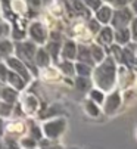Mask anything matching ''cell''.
I'll return each mask as SVG.
<instances>
[{
  "instance_id": "34",
  "label": "cell",
  "mask_w": 137,
  "mask_h": 149,
  "mask_svg": "<svg viewBox=\"0 0 137 149\" xmlns=\"http://www.w3.org/2000/svg\"><path fill=\"white\" fill-rule=\"evenodd\" d=\"M100 28H102V27H100V24L97 22L96 19H90V22H88V31H90V33H96V34H97V33L100 31Z\"/></svg>"
},
{
  "instance_id": "19",
  "label": "cell",
  "mask_w": 137,
  "mask_h": 149,
  "mask_svg": "<svg viewBox=\"0 0 137 149\" xmlns=\"http://www.w3.org/2000/svg\"><path fill=\"white\" fill-rule=\"evenodd\" d=\"M12 53H13V45L8 38H2L0 40V58L8 59L12 56Z\"/></svg>"
},
{
  "instance_id": "3",
  "label": "cell",
  "mask_w": 137,
  "mask_h": 149,
  "mask_svg": "<svg viewBox=\"0 0 137 149\" xmlns=\"http://www.w3.org/2000/svg\"><path fill=\"white\" fill-rule=\"evenodd\" d=\"M16 47V55H18V59H21L22 62L28 67V70L31 68L33 70V74L37 75V70L34 67V63H31L35 58V53H37V47L33 41H19V43L15 46Z\"/></svg>"
},
{
  "instance_id": "18",
  "label": "cell",
  "mask_w": 137,
  "mask_h": 149,
  "mask_svg": "<svg viewBox=\"0 0 137 149\" xmlns=\"http://www.w3.org/2000/svg\"><path fill=\"white\" fill-rule=\"evenodd\" d=\"M49 62H50V55L49 52L46 50V49H37V53H35V58H34V63L37 67H43L46 68L49 65Z\"/></svg>"
},
{
  "instance_id": "4",
  "label": "cell",
  "mask_w": 137,
  "mask_h": 149,
  "mask_svg": "<svg viewBox=\"0 0 137 149\" xmlns=\"http://www.w3.org/2000/svg\"><path fill=\"white\" fill-rule=\"evenodd\" d=\"M133 13L130 9L122 8V9H117L113 12L112 21H111V25L113 30H121V28H128V25H131L133 22Z\"/></svg>"
},
{
  "instance_id": "16",
  "label": "cell",
  "mask_w": 137,
  "mask_h": 149,
  "mask_svg": "<svg viewBox=\"0 0 137 149\" xmlns=\"http://www.w3.org/2000/svg\"><path fill=\"white\" fill-rule=\"evenodd\" d=\"M0 99L2 102H6V103H10V105H15L16 100H18V92L15 89H12L10 86L8 87H2V92H0Z\"/></svg>"
},
{
  "instance_id": "14",
  "label": "cell",
  "mask_w": 137,
  "mask_h": 149,
  "mask_svg": "<svg viewBox=\"0 0 137 149\" xmlns=\"http://www.w3.org/2000/svg\"><path fill=\"white\" fill-rule=\"evenodd\" d=\"M131 40V31L130 28H121V30H113V41L118 46H125Z\"/></svg>"
},
{
  "instance_id": "21",
  "label": "cell",
  "mask_w": 137,
  "mask_h": 149,
  "mask_svg": "<svg viewBox=\"0 0 137 149\" xmlns=\"http://www.w3.org/2000/svg\"><path fill=\"white\" fill-rule=\"evenodd\" d=\"M88 99L91 100V102H95L96 105H103L105 103V92H102V90H99V89H91L90 92H88Z\"/></svg>"
},
{
  "instance_id": "1",
  "label": "cell",
  "mask_w": 137,
  "mask_h": 149,
  "mask_svg": "<svg viewBox=\"0 0 137 149\" xmlns=\"http://www.w3.org/2000/svg\"><path fill=\"white\" fill-rule=\"evenodd\" d=\"M93 80L95 84L97 86L99 90L102 92H111L115 86L117 81V65H115V59L112 56L105 58L96 70L93 71Z\"/></svg>"
},
{
  "instance_id": "25",
  "label": "cell",
  "mask_w": 137,
  "mask_h": 149,
  "mask_svg": "<svg viewBox=\"0 0 137 149\" xmlns=\"http://www.w3.org/2000/svg\"><path fill=\"white\" fill-rule=\"evenodd\" d=\"M120 62H122L124 65H133V63L136 62V58H134V53L130 50V49H127V47H124L122 49V53H121V61Z\"/></svg>"
},
{
  "instance_id": "29",
  "label": "cell",
  "mask_w": 137,
  "mask_h": 149,
  "mask_svg": "<svg viewBox=\"0 0 137 149\" xmlns=\"http://www.w3.org/2000/svg\"><path fill=\"white\" fill-rule=\"evenodd\" d=\"M13 106L15 105H10V103H6V102H0V118L10 117L12 111H13Z\"/></svg>"
},
{
  "instance_id": "30",
  "label": "cell",
  "mask_w": 137,
  "mask_h": 149,
  "mask_svg": "<svg viewBox=\"0 0 137 149\" xmlns=\"http://www.w3.org/2000/svg\"><path fill=\"white\" fill-rule=\"evenodd\" d=\"M102 2H103V0H83V3L87 6V9L95 10V12H97V10L103 6Z\"/></svg>"
},
{
  "instance_id": "23",
  "label": "cell",
  "mask_w": 137,
  "mask_h": 149,
  "mask_svg": "<svg viewBox=\"0 0 137 149\" xmlns=\"http://www.w3.org/2000/svg\"><path fill=\"white\" fill-rule=\"evenodd\" d=\"M84 108H86V112H87L90 117H99V115H100V108H99V105H96L95 102H91L90 99L86 100Z\"/></svg>"
},
{
  "instance_id": "24",
  "label": "cell",
  "mask_w": 137,
  "mask_h": 149,
  "mask_svg": "<svg viewBox=\"0 0 137 149\" xmlns=\"http://www.w3.org/2000/svg\"><path fill=\"white\" fill-rule=\"evenodd\" d=\"M19 145H21L22 149H37L38 142L35 139H33L31 136H25V137L19 139Z\"/></svg>"
},
{
  "instance_id": "43",
  "label": "cell",
  "mask_w": 137,
  "mask_h": 149,
  "mask_svg": "<svg viewBox=\"0 0 137 149\" xmlns=\"http://www.w3.org/2000/svg\"><path fill=\"white\" fill-rule=\"evenodd\" d=\"M0 92H2V89H0Z\"/></svg>"
},
{
  "instance_id": "41",
  "label": "cell",
  "mask_w": 137,
  "mask_h": 149,
  "mask_svg": "<svg viewBox=\"0 0 137 149\" xmlns=\"http://www.w3.org/2000/svg\"><path fill=\"white\" fill-rule=\"evenodd\" d=\"M0 149H5V145H3L2 142H0Z\"/></svg>"
},
{
  "instance_id": "37",
  "label": "cell",
  "mask_w": 137,
  "mask_h": 149,
  "mask_svg": "<svg viewBox=\"0 0 137 149\" xmlns=\"http://www.w3.org/2000/svg\"><path fill=\"white\" fill-rule=\"evenodd\" d=\"M52 140H49V139H46L44 142L41 140L40 142V146H41V149H61L59 146H55V145H49Z\"/></svg>"
},
{
  "instance_id": "20",
  "label": "cell",
  "mask_w": 137,
  "mask_h": 149,
  "mask_svg": "<svg viewBox=\"0 0 137 149\" xmlns=\"http://www.w3.org/2000/svg\"><path fill=\"white\" fill-rule=\"evenodd\" d=\"M75 74L77 77H86L88 78L91 74H93V68L87 63H83V62H77L75 63Z\"/></svg>"
},
{
  "instance_id": "8",
  "label": "cell",
  "mask_w": 137,
  "mask_h": 149,
  "mask_svg": "<svg viewBox=\"0 0 137 149\" xmlns=\"http://www.w3.org/2000/svg\"><path fill=\"white\" fill-rule=\"evenodd\" d=\"M96 41L99 46H112L113 43V28L112 27H102L96 36Z\"/></svg>"
},
{
  "instance_id": "13",
  "label": "cell",
  "mask_w": 137,
  "mask_h": 149,
  "mask_svg": "<svg viewBox=\"0 0 137 149\" xmlns=\"http://www.w3.org/2000/svg\"><path fill=\"white\" fill-rule=\"evenodd\" d=\"M61 55L63 58V61H71L77 58V45L72 40H68L63 43L62 49H61Z\"/></svg>"
},
{
  "instance_id": "39",
  "label": "cell",
  "mask_w": 137,
  "mask_h": 149,
  "mask_svg": "<svg viewBox=\"0 0 137 149\" xmlns=\"http://www.w3.org/2000/svg\"><path fill=\"white\" fill-rule=\"evenodd\" d=\"M6 133V123H5V118H0V137Z\"/></svg>"
},
{
  "instance_id": "6",
  "label": "cell",
  "mask_w": 137,
  "mask_h": 149,
  "mask_svg": "<svg viewBox=\"0 0 137 149\" xmlns=\"http://www.w3.org/2000/svg\"><path fill=\"white\" fill-rule=\"evenodd\" d=\"M28 34H30V38L33 40V43H37V45H44L47 41V30L46 27L35 21L33 22L30 27H28Z\"/></svg>"
},
{
  "instance_id": "12",
  "label": "cell",
  "mask_w": 137,
  "mask_h": 149,
  "mask_svg": "<svg viewBox=\"0 0 137 149\" xmlns=\"http://www.w3.org/2000/svg\"><path fill=\"white\" fill-rule=\"evenodd\" d=\"M8 84H9L12 89H15L16 92H21V90L25 89L27 81L22 78L21 75H18L16 72H13V71L9 70V74H8Z\"/></svg>"
},
{
  "instance_id": "7",
  "label": "cell",
  "mask_w": 137,
  "mask_h": 149,
  "mask_svg": "<svg viewBox=\"0 0 137 149\" xmlns=\"http://www.w3.org/2000/svg\"><path fill=\"white\" fill-rule=\"evenodd\" d=\"M121 105V95L120 92H112L106 99H105V103H103V112L106 115H112L115 112Z\"/></svg>"
},
{
  "instance_id": "22",
  "label": "cell",
  "mask_w": 137,
  "mask_h": 149,
  "mask_svg": "<svg viewBox=\"0 0 137 149\" xmlns=\"http://www.w3.org/2000/svg\"><path fill=\"white\" fill-rule=\"evenodd\" d=\"M75 86L80 92H90L91 90V81H90V78H86V77H77Z\"/></svg>"
},
{
  "instance_id": "17",
  "label": "cell",
  "mask_w": 137,
  "mask_h": 149,
  "mask_svg": "<svg viewBox=\"0 0 137 149\" xmlns=\"http://www.w3.org/2000/svg\"><path fill=\"white\" fill-rule=\"evenodd\" d=\"M70 8L74 10V13L77 15V16H90V9H87V6L83 3V2H80V0H70Z\"/></svg>"
},
{
  "instance_id": "35",
  "label": "cell",
  "mask_w": 137,
  "mask_h": 149,
  "mask_svg": "<svg viewBox=\"0 0 137 149\" xmlns=\"http://www.w3.org/2000/svg\"><path fill=\"white\" fill-rule=\"evenodd\" d=\"M130 31H131V40H134L137 43V16L133 19V22L130 25Z\"/></svg>"
},
{
  "instance_id": "26",
  "label": "cell",
  "mask_w": 137,
  "mask_h": 149,
  "mask_svg": "<svg viewBox=\"0 0 137 149\" xmlns=\"http://www.w3.org/2000/svg\"><path fill=\"white\" fill-rule=\"evenodd\" d=\"M59 68H61V71H62L65 75H70V77L75 75V65H74L71 61H63V62H61Z\"/></svg>"
},
{
  "instance_id": "33",
  "label": "cell",
  "mask_w": 137,
  "mask_h": 149,
  "mask_svg": "<svg viewBox=\"0 0 137 149\" xmlns=\"http://www.w3.org/2000/svg\"><path fill=\"white\" fill-rule=\"evenodd\" d=\"M8 74H9L8 65L0 63V83H8Z\"/></svg>"
},
{
  "instance_id": "32",
  "label": "cell",
  "mask_w": 137,
  "mask_h": 149,
  "mask_svg": "<svg viewBox=\"0 0 137 149\" xmlns=\"http://www.w3.org/2000/svg\"><path fill=\"white\" fill-rule=\"evenodd\" d=\"M49 52V55H50V58H53V59H56L58 58V55H59V52H61V49H59V43L56 41V43H50L49 46H47V49H46Z\"/></svg>"
},
{
  "instance_id": "40",
  "label": "cell",
  "mask_w": 137,
  "mask_h": 149,
  "mask_svg": "<svg viewBox=\"0 0 137 149\" xmlns=\"http://www.w3.org/2000/svg\"><path fill=\"white\" fill-rule=\"evenodd\" d=\"M131 9L134 13H137V0H133V5H131Z\"/></svg>"
},
{
  "instance_id": "11",
  "label": "cell",
  "mask_w": 137,
  "mask_h": 149,
  "mask_svg": "<svg viewBox=\"0 0 137 149\" xmlns=\"http://www.w3.org/2000/svg\"><path fill=\"white\" fill-rule=\"evenodd\" d=\"M77 59H78V62L87 63V65H90V67L95 65L93 56H91V49H90L88 46L80 45V46L77 47Z\"/></svg>"
},
{
  "instance_id": "2",
  "label": "cell",
  "mask_w": 137,
  "mask_h": 149,
  "mask_svg": "<svg viewBox=\"0 0 137 149\" xmlns=\"http://www.w3.org/2000/svg\"><path fill=\"white\" fill-rule=\"evenodd\" d=\"M41 130H43L44 139H49V140L55 142L56 139H59L65 133V130H66V120L62 118V117L52 118V120L46 121L41 125Z\"/></svg>"
},
{
  "instance_id": "5",
  "label": "cell",
  "mask_w": 137,
  "mask_h": 149,
  "mask_svg": "<svg viewBox=\"0 0 137 149\" xmlns=\"http://www.w3.org/2000/svg\"><path fill=\"white\" fill-rule=\"evenodd\" d=\"M6 65H8V68H9L10 71H13V72H16L18 75H21L27 83L31 80V75H30V70H28V67H27L21 59H18L16 56H10V58H8V59H6Z\"/></svg>"
},
{
  "instance_id": "15",
  "label": "cell",
  "mask_w": 137,
  "mask_h": 149,
  "mask_svg": "<svg viewBox=\"0 0 137 149\" xmlns=\"http://www.w3.org/2000/svg\"><path fill=\"white\" fill-rule=\"evenodd\" d=\"M112 16H113V12H112V8L111 6H102L97 12H96V21L99 24H103L106 27V24H109L112 21Z\"/></svg>"
},
{
  "instance_id": "42",
  "label": "cell",
  "mask_w": 137,
  "mask_h": 149,
  "mask_svg": "<svg viewBox=\"0 0 137 149\" xmlns=\"http://www.w3.org/2000/svg\"><path fill=\"white\" fill-rule=\"evenodd\" d=\"M103 2H108V3H112V2H113V0H103Z\"/></svg>"
},
{
  "instance_id": "38",
  "label": "cell",
  "mask_w": 137,
  "mask_h": 149,
  "mask_svg": "<svg viewBox=\"0 0 137 149\" xmlns=\"http://www.w3.org/2000/svg\"><path fill=\"white\" fill-rule=\"evenodd\" d=\"M8 33H9V25H8V24H2V22H0V38H3Z\"/></svg>"
},
{
  "instance_id": "27",
  "label": "cell",
  "mask_w": 137,
  "mask_h": 149,
  "mask_svg": "<svg viewBox=\"0 0 137 149\" xmlns=\"http://www.w3.org/2000/svg\"><path fill=\"white\" fill-rule=\"evenodd\" d=\"M90 49H91V56H93V61L95 62L105 61V53H103V47L102 46L93 45V46H90Z\"/></svg>"
},
{
  "instance_id": "9",
  "label": "cell",
  "mask_w": 137,
  "mask_h": 149,
  "mask_svg": "<svg viewBox=\"0 0 137 149\" xmlns=\"http://www.w3.org/2000/svg\"><path fill=\"white\" fill-rule=\"evenodd\" d=\"M21 108H22V111H24L27 115H33L38 109V100L35 99V96L27 95L24 99H22V102H21Z\"/></svg>"
},
{
  "instance_id": "10",
  "label": "cell",
  "mask_w": 137,
  "mask_h": 149,
  "mask_svg": "<svg viewBox=\"0 0 137 149\" xmlns=\"http://www.w3.org/2000/svg\"><path fill=\"white\" fill-rule=\"evenodd\" d=\"M25 133V123H22L19 120L6 124V136L8 137H13L16 139L19 134H24Z\"/></svg>"
},
{
  "instance_id": "31",
  "label": "cell",
  "mask_w": 137,
  "mask_h": 149,
  "mask_svg": "<svg viewBox=\"0 0 137 149\" xmlns=\"http://www.w3.org/2000/svg\"><path fill=\"white\" fill-rule=\"evenodd\" d=\"M5 149H22L21 145H19V140L18 139H13V137H8L5 139Z\"/></svg>"
},
{
  "instance_id": "36",
  "label": "cell",
  "mask_w": 137,
  "mask_h": 149,
  "mask_svg": "<svg viewBox=\"0 0 137 149\" xmlns=\"http://www.w3.org/2000/svg\"><path fill=\"white\" fill-rule=\"evenodd\" d=\"M113 6L115 8H118V9H122V8H125L128 3H133V0H113Z\"/></svg>"
},
{
  "instance_id": "28",
  "label": "cell",
  "mask_w": 137,
  "mask_h": 149,
  "mask_svg": "<svg viewBox=\"0 0 137 149\" xmlns=\"http://www.w3.org/2000/svg\"><path fill=\"white\" fill-rule=\"evenodd\" d=\"M30 136L33 139H35L37 142H41L43 140V130H41V127L37 125V124H31L30 125Z\"/></svg>"
}]
</instances>
